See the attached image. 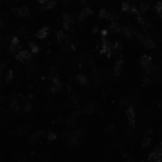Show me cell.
Returning <instances> with one entry per match:
<instances>
[{"mask_svg": "<svg viewBox=\"0 0 162 162\" xmlns=\"http://www.w3.org/2000/svg\"><path fill=\"white\" fill-rule=\"evenodd\" d=\"M111 28L113 29L114 32H119L120 31V28H119V25L116 24V23H113L112 26H111Z\"/></svg>", "mask_w": 162, "mask_h": 162, "instance_id": "28", "label": "cell"}, {"mask_svg": "<svg viewBox=\"0 0 162 162\" xmlns=\"http://www.w3.org/2000/svg\"><path fill=\"white\" fill-rule=\"evenodd\" d=\"M122 61L120 60V61H117L115 65V73L116 74H119V73L122 71Z\"/></svg>", "mask_w": 162, "mask_h": 162, "instance_id": "18", "label": "cell"}, {"mask_svg": "<svg viewBox=\"0 0 162 162\" xmlns=\"http://www.w3.org/2000/svg\"><path fill=\"white\" fill-rule=\"evenodd\" d=\"M111 47H110V44L107 43V42H104V45H102V49H101V52L104 53V54H110V51H111Z\"/></svg>", "mask_w": 162, "mask_h": 162, "instance_id": "12", "label": "cell"}, {"mask_svg": "<svg viewBox=\"0 0 162 162\" xmlns=\"http://www.w3.org/2000/svg\"><path fill=\"white\" fill-rule=\"evenodd\" d=\"M38 1H39V3H40L41 5H43V4H45V3L48 1V0H38Z\"/></svg>", "mask_w": 162, "mask_h": 162, "instance_id": "32", "label": "cell"}, {"mask_svg": "<svg viewBox=\"0 0 162 162\" xmlns=\"http://www.w3.org/2000/svg\"><path fill=\"white\" fill-rule=\"evenodd\" d=\"M94 104H88L86 106H85V109H84V111L86 112V113H92V112H94Z\"/></svg>", "mask_w": 162, "mask_h": 162, "instance_id": "22", "label": "cell"}, {"mask_svg": "<svg viewBox=\"0 0 162 162\" xmlns=\"http://www.w3.org/2000/svg\"><path fill=\"white\" fill-rule=\"evenodd\" d=\"M31 53H29L28 50H21L16 54V59L21 62H26L28 60L31 59Z\"/></svg>", "mask_w": 162, "mask_h": 162, "instance_id": "4", "label": "cell"}, {"mask_svg": "<svg viewBox=\"0 0 162 162\" xmlns=\"http://www.w3.org/2000/svg\"><path fill=\"white\" fill-rule=\"evenodd\" d=\"M152 138H151V136H150V134H147L145 137H144V139H143V146H149L150 145V143H151V139Z\"/></svg>", "mask_w": 162, "mask_h": 162, "instance_id": "20", "label": "cell"}, {"mask_svg": "<svg viewBox=\"0 0 162 162\" xmlns=\"http://www.w3.org/2000/svg\"><path fill=\"white\" fill-rule=\"evenodd\" d=\"M3 27V22H2V20L0 19V28H1Z\"/></svg>", "mask_w": 162, "mask_h": 162, "instance_id": "33", "label": "cell"}, {"mask_svg": "<svg viewBox=\"0 0 162 162\" xmlns=\"http://www.w3.org/2000/svg\"><path fill=\"white\" fill-rule=\"evenodd\" d=\"M42 137H43V132H42V131L35 132V133L31 137V141H35V140H37V139H40Z\"/></svg>", "mask_w": 162, "mask_h": 162, "instance_id": "17", "label": "cell"}, {"mask_svg": "<svg viewBox=\"0 0 162 162\" xmlns=\"http://www.w3.org/2000/svg\"><path fill=\"white\" fill-rule=\"evenodd\" d=\"M156 10L157 12L161 13L162 12V2H159L156 6Z\"/></svg>", "mask_w": 162, "mask_h": 162, "instance_id": "29", "label": "cell"}, {"mask_svg": "<svg viewBox=\"0 0 162 162\" xmlns=\"http://www.w3.org/2000/svg\"><path fill=\"white\" fill-rule=\"evenodd\" d=\"M83 136V132L82 130H77L75 132H73V133L71 134L70 138H69V143L70 144H76L79 142L80 139L82 138Z\"/></svg>", "mask_w": 162, "mask_h": 162, "instance_id": "2", "label": "cell"}, {"mask_svg": "<svg viewBox=\"0 0 162 162\" xmlns=\"http://www.w3.org/2000/svg\"><path fill=\"white\" fill-rule=\"evenodd\" d=\"M77 81H78L81 84H83V83H86V77H85L84 75H83V74H79V75L77 76Z\"/></svg>", "mask_w": 162, "mask_h": 162, "instance_id": "23", "label": "cell"}, {"mask_svg": "<svg viewBox=\"0 0 162 162\" xmlns=\"http://www.w3.org/2000/svg\"><path fill=\"white\" fill-rule=\"evenodd\" d=\"M144 45H145V47L149 48V49L154 47V44H153V42L151 40H145L144 41Z\"/></svg>", "mask_w": 162, "mask_h": 162, "instance_id": "26", "label": "cell"}, {"mask_svg": "<svg viewBox=\"0 0 162 162\" xmlns=\"http://www.w3.org/2000/svg\"><path fill=\"white\" fill-rule=\"evenodd\" d=\"M13 78H14V74H13V71L12 70H8L7 72H6V75H5V81H6V83H10V82H11L12 80H13Z\"/></svg>", "mask_w": 162, "mask_h": 162, "instance_id": "13", "label": "cell"}, {"mask_svg": "<svg viewBox=\"0 0 162 162\" xmlns=\"http://www.w3.org/2000/svg\"><path fill=\"white\" fill-rule=\"evenodd\" d=\"M91 13H92V11H91V10H90L89 8H85V9H83V10L81 11L79 18H80V20H83V19H85L86 17L89 16Z\"/></svg>", "mask_w": 162, "mask_h": 162, "instance_id": "11", "label": "cell"}, {"mask_svg": "<svg viewBox=\"0 0 162 162\" xmlns=\"http://www.w3.org/2000/svg\"><path fill=\"white\" fill-rule=\"evenodd\" d=\"M62 88H63L62 82L56 76L52 77V79H51V91L53 93H58L62 90Z\"/></svg>", "mask_w": 162, "mask_h": 162, "instance_id": "1", "label": "cell"}, {"mask_svg": "<svg viewBox=\"0 0 162 162\" xmlns=\"http://www.w3.org/2000/svg\"><path fill=\"white\" fill-rule=\"evenodd\" d=\"M15 13L19 17H28L29 15V9L28 7H20L15 9Z\"/></svg>", "mask_w": 162, "mask_h": 162, "instance_id": "5", "label": "cell"}, {"mask_svg": "<svg viewBox=\"0 0 162 162\" xmlns=\"http://www.w3.org/2000/svg\"><path fill=\"white\" fill-rule=\"evenodd\" d=\"M64 37H65V35H64L63 32H59L57 33V38H58L59 41H62V40L64 39Z\"/></svg>", "mask_w": 162, "mask_h": 162, "instance_id": "30", "label": "cell"}, {"mask_svg": "<svg viewBox=\"0 0 162 162\" xmlns=\"http://www.w3.org/2000/svg\"><path fill=\"white\" fill-rule=\"evenodd\" d=\"M123 10L124 11H132L134 10V8H133V6H132L131 4L125 3V4H123Z\"/></svg>", "mask_w": 162, "mask_h": 162, "instance_id": "24", "label": "cell"}, {"mask_svg": "<svg viewBox=\"0 0 162 162\" xmlns=\"http://www.w3.org/2000/svg\"><path fill=\"white\" fill-rule=\"evenodd\" d=\"M71 21H72V19H71V16L69 15L68 13H66V14H64L63 25H64V28H65L66 29H68V28H70V26H71Z\"/></svg>", "mask_w": 162, "mask_h": 162, "instance_id": "9", "label": "cell"}, {"mask_svg": "<svg viewBox=\"0 0 162 162\" xmlns=\"http://www.w3.org/2000/svg\"><path fill=\"white\" fill-rule=\"evenodd\" d=\"M29 49H31V51L32 53H37L39 51V46L37 45L36 43L34 42H32V43H29Z\"/></svg>", "mask_w": 162, "mask_h": 162, "instance_id": "16", "label": "cell"}, {"mask_svg": "<svg viewBox=\"0 0 162 162\" xmlns=\"http://www.w3.org/2000/svg\"><path fill=\"white\" fill-rule=\"evenodd\" d=\"M100 15L102 18H105V19H108V18L110 17L109 12H107L106 11H101L100 13Z\"/></svg>", "mask_w": 162, "mask_h": 162, "instance_id": "25", "label": "cell"}, {"mask_svg": "<svg viewBox=\"0 0 162 162\" xmlns=\"http://www.w3.org/2000/svg\"><path fill=\"white\" fill-rule=\"evenodd\" d=\"M42 6H43L44 10H50L55 6V2L53 1V0H48V1L45 4H43Z\"/></svg>", "mask_w": 162, "mask_h": 162, "instance_id": "14", "label": "cell"}, {"mask_svg": "<svg viewBox=\"0 0 162 162\" xmlns=\"http://www.w3.org/2000/svg\"><path fill=\"white\" fill-rule=\"evenodd\" d=\"M126 116H127V119H128L129 123L133 125L135 123V121H136V113H135V110H134L133 107H130V108L127 109Z\"/></svg>", "mask_w": 162, "mask_h": 162, "instance_id": "6", "label": "cell"}, {"mask_svg": "<svg viewBox=\"0 0 162 162\" xmlns=\"http://www.w3.org/2000/svg\"><path fill=\"white\" fill-rule=\"evenodd\" d=\"M49 33V27H43L40 28L36 33V37L38 39H45Z\"/></svg>", "mask_w": 162, "mask_h": 162, "instance_id": "7", "label": "cell"}, {"mask_svg": "<svg viewBox=\"0 0 162 162\" xmlns=\"http://www.w3.org/2000/svg\"><path fill=\"white\" fill-rule=\"evenodd\" d=\"M140 64L143 67L147 68V67H149V66L151 65V58L149 56H142L141 59H140Z\"/></svg>", "mask_w": 162, "mask_h": 162, "instance_id": "10", "label": "cell"}, {"mask_svg": "<svg viewBox=\"0 0 162 162\" xmlns=\"http://www.w3.org/2000/svg\"><path fill=\"white\" fill-rule=\"evenodd\" d=\"M161 158H162V146L160 148H157L154 152H152V154L149 156V160L150 161H160Z\"/></svg>", "mask_w": 162, "mask_h": 162, "instance_id": "3", "label": "cell"}, {"mask_svg": "<svg viewBox=\"0 0 162 162\" xmlns=\"http://www.w3.org/2000/svg\"><path fill=\"white\" fill-rule=\"evenodd\" d=\"M10 107H11V109L15 110V111H17V110L20 109V106H19V104H18L17 100H12L11 102V104H10Z\"/></svg>", "mask_w": 162, "mask_h": 162, "instance_id": "19", "label": "cell"}, {"mask_svg": "<svg viewBox=\"0 0 162 162\" xmlns=\"http://www.w3.org/2000/svg\"><path fill=\"white\" fill-rule=\"evenodd\" d=\"M56 134L54 133V132H51V131H49V132H48V134H47V139L49 140V141H53V140H55L56 139Z\"/></svg>", "mask_w": 162, "mask_h": 162, "instance_id": "21", "label": "cell"}, {"mask_svg": "<svg viewBox=\"0 0 162 162\" xmlns=\"http://www.w3.org/2000/svg\"><path fill=\"white\" fill-rule=\"evenodd\" d=\"M32 102L29 101V100H27L25 104H23V106H22V110L24 111V112H29L32 110Z\"/></svg>", "mask_w": 162, "mask_h": 162, "instance_id": "15", "label": "cell"}, {"mask_svg": "<svg viewBox=\"0 0 162 162\" xmlns=\"http://www.w3.org/2000/svg\"><path fill=\"white\" fill-rule=\"evenodd\" d=\"M4 69H5V65H4L3 63H0V77H1Z\"/></svg>", "mask_w": 162, "mask_h": 162, "instance_id": "31", "label": "cell"}, {"mask_svg": "<svg viewBox=\"0 0 162 162\" xmlns=\"http://www.w3.org/2000/svg\"><path fill=\"white\" fill-rule=\"evenodd\" d=\"M19 43H20L19 38L16 37V36H13V37L11 38V44H10V50H11V52H13L14 50H16L17 48H18V46H19Z\"/></svg>", "mask_w": 162, "mask_h": 162, "instance_id": "8", "label": "cell"}, {"mask_svg": "<svg viewBox=\"0 0 162 162\" xmlns=\"http://www.w3.org/2000/svg\"><path fill=\"white\" fill-rule=\"evenodd\" d=\"M23 134H24V130L22 128H18L17 130L14 131V136H16V137L22 136Z\"/></svg>", "mask_w": 162, "mask_h": 162, "instance_id": "27", "label": "cell"}]
</instances>
